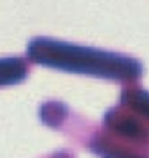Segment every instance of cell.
I'll use <instances>...</instances> for the list:
<instances>
[{
	"instance_id": "obj_1",
	"label": "cell",
	"mask_w": 149,
	"mask_h": 158,
	"mask_svg": "<svg viewBox=\"0 0 149 158\" xmlns=\"http://www.w3.org/2000/svg\"><path fill=\"white\" fill-rule=\"evenodd\" d=\"M29 56L41 65L111 80H131L142 75V65L129 56L72 45L52 39H35Z\"/></svg>"
},
{
	"instance_id": "obj_2",
	"label": "cell",
	"mask_w": 149,
	"mask_h": 158,
	"mask_svg": "<svg viewBox=\"0 0 149 158\" xmlns=\"http://www.w3.org/2000/svg\"><path fill=\"white\" fill-rule=\"evenodd\" d=\"M104 121L111 128L123 137L135 141H145L149 137L148 131L135 118L119 114L116 110H109L104 117Z\"/></svg>"
},
{
	"instance_id": "obj_3",
	"label": "cell",
	"mask_w": 149,
	"mask_h": 158,
	"mask_svg": "<svg viewBox=\"0 0 149 158\" xmlns=\"http://www.w3.org/2000/svg\"><path fill=\"white\" fill-rule=\"evenodd\" d=\"M122 102L149 120V92L142 89L127 90L122 94Z\"/></svg>"
},
{
	"instance_id": "obj_4",
	"label": "cell",
	"mask_w": 149,
	"mask_h": 158,
	"mask_svg": "<svg viewBox=\"0 0 149 158\" xmlns=\"http://www.w3.org/2000/svg\"><path fill=\"white\" fill-rule=\"evenodd\" d=\"M91 151L101 158H143L140 156L129 153L122 148H117L102 139L93 142L91 144Z\"/></svg>"
},
{
	"instance_id": "obj_5",
	"label": "cell",
	"mask_w": 149,
	"mask_h": 158,
	"mask_svg": "<svg viewBox=\"0 0 149 158\" xmlns=\"http://www.w3.org/2000/svg\"><path fill=\"white\" fill-rule=\"evenodd\" d=\"M66 110L61 103H47L41 108V120L51 127H57L65 118Z\"/></svg>"
}]
</instances>
